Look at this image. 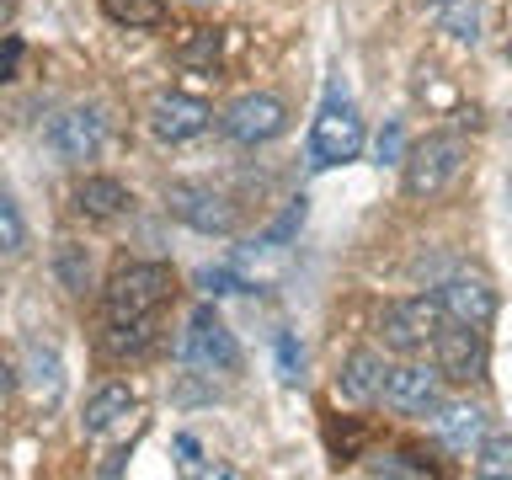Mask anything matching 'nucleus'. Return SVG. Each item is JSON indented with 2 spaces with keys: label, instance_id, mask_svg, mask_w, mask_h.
<instances>
[{
  "label": "nucleus",
  "instance_id": "nucleus-1",
  "mask_svg": "<svg viewBox=\"0 0 512 480\" xmlns=\"http://www.w3.org/2000/svg\"><path fill=\"white\" fill-rule=\"evenodd\" d=\"M176 299V272L166 262H123L102 288V315L134 320V315H160Z\"/></svg>",
  "mask_w": 512,
  "mask_h": 480
},
{
  "label": "nucleus",
  "instance_id": "nucleus-2",
  "mask_svg": "<svg viewBox=\"0 0 512 480\" xmlns=\"http://www.w3.org/2000/svg\"><path fill=\"white\" fill-rule=\"evenodd\" d=\"M406 176H400V187H406V198H443L448 187L459 182V171H464V139L454 134H427L422 144H411L406 150Z\"/></svg>",
  "mask_w": 512,
  "mask_h": 480
},
{
  "label": "nucleus",
  "instance_id": "nucleus-3",
  "mask_svg": "<svg viewBox=\"0 0 512 480\" xmlns=\"http://www.w3.org/2000/svg\"><path fill=\"white\" fill-rule=\"evenodd\" d=\"M176 358H182L192 374H235L240 368V347H235V336H230V326L208 310H192V320H187V331H182V342H176Z\"/></svg>",
  "mask_w": 512,
  "mask_h": 480
},
{
  "label": "nucleus",
  "instance_id": "nucleus-4",
  "mask_svg": "<svg viewBox=\"0 0 512 480\" xmlns=\"http://www.w3.org/2000/svg\"><path fill=\"white\" fill-rule=\"evenodd\" d=\"M448 326L438 294H422V299H395L379 310V336L390 352H416V347H432V336Z\"/></svg>",
  "mask_w": 512,
  "mask_h": 480
},
{
  "label": "nucleus",
  "instance_id": "nucleus-5",
  "mask_svg": "<svg viewBox=\"0 0 512 480\" xmlns=\"http://www.w3.org/2000/svg\"><path fill=\"white\" fill-rule=\"evenodd\" d=\"M166 214L182 219L187 230H198V235H235V224H240V208L208 182H171L166 187Z\"/></svg>",
  "mask_w": 512,
  "mask_h": 480
},
{
  "label": "nucleus",
  "instance_id": "nucleus-6",
  "mask_svg": "<svg viewBox=\"0 0 512 480\" xmlns=\"http://www.w3.org/2000/svg\"><path fill=\"white\" fill-rule=\"evenodd\" d=\"M363 150V118L352 102H326L320 107V118L310 128V166L326 171V166H347V160H358Z\"/></svg>",
  "mask_w": 512,
  "mask_h": 480
},
{
  "label": "nucleus",
  "instance_id": "nucleus-7",
  "mask_svg": "<svg viewBox=\"0 0 512 480\" xmlns=\"http://www.w3.org/2000/svg\"><path fill=\"white\" fill-rule=\"evenodd\" d=\"M219 128H224V139L251 144L256 150V144L278 139L288 128V102L272 96V91H246V96H235V102L219 112Z\"/></svg>",
  "mask_w": 512,
  "mask_h": 480
},
{
  "label": "nucleus",
  "instance_id": "nucleus-8",
  "mask_svg": "<svg viewBox=\"0 0 512 480\" xmlns=\"http://www.w3.org/2000/svg\"><path fill=\"white\" fill-rule=\"evenodd\" d=\"M107 144V118L102 107H64L54 123H48V150H54L64 166H86V160L102 155Z\"/></svg>",
  "mask_w": 512,
  "mask_h": 480
},
{
  "label": "nucleus",
  "instance_id": "nucleus-9",
  "mask_svg": "<svg viewBox=\"0 0 512 480\" xmlns=\"http://www.w3.org/2000/svg\"><path fill=\"white\" fill-rule=\"evenodd\" d=\"M486 336L475 326H459V320H448V326L432 336V368L448 379V384H470V379H486Z\"/></svg>",
  "mask_w": 512,
  "mask_h": 480
},
{
  "label": "nucleus",
  "instance_id": "nucleus-10",
  "mask_svg": "<svg viewBox=\"0 0 512 480\" xmlns=\"http://www.w3.org/2000/svg\"><path fill=\"white\" fill-rule=\"evenodd\" d=\"M208 123H214V107L203 102V96H187V91H160L150 102V134L160 144H192L208 134Z\"/></svg>",
  "mask_w": 512,
  "mask_h": 480
},
{
  "label": "nucleus",
  "instance_id": "nucleus-11",
  "mask_svg": "<svg viewBox=\"0 0 512 480\" xmlns=\"http://www.w3.org/2000/svg\"><path fill=\"white\" fill-rule=\"evenodd\" d=\"M384 406L400 416H432L443 406V374L422 363H400L384 374Z\"/></svg>",
  "mask_w": 512,
  "mask_h": 480
},
{
  "label": "nucleus",
  "instance_id": "nucleus-12",
  "mask_svg": "<svg viewBox=\"0 0 512 480\" xmlns=\"http://www.w3.org/2000/svg\"><path fill=\"white\" fill-rule=\"evenodd\" d=\"M438 304H443L448 320H459V326H475V331H486L491 320H496V288L480 278V272H454V278H443Z\"/></svg>",
  "mask_w": 512,
  "mask_h": 480
},
{
  "label": "nucleus",
  "instance_id": "nucleus-13",
  "mask_svg": "<svg viewBox=\"0 0 512 480\" xmlns=\"http://www.w3.org/2000/svg\"><path fill=\"white\" fill-rule=\"evenodd\" d=\"M432 427H438V443L459 459H475V448L486 443V411L470 406V400H443L432 411Z\"/></svg>",
  "mask_w": 512,
  "mask_h": 480
},
{
  "label": "nucleus",
  "instance_id": "nucleus-14",
  "mask_svg": "<svg viewBox=\"0 0 512 480\" xmlns=\"http://www.w3.org/2000/svg\"><path fill=\"white\" fill-rule=\"evenodd\" d=\"M134 416H139V395L128 390V384H102V390L86 400V411H80V432H86V438H112V432H123Z\"/></svg>",
  "mask_w": 512,
  "mask_h": 480
},
{
  "label": "nucleus",
  "instance_id": "nucleus-15",
  "mask_svg": "<svg viewBox=\"0 0 512 480\" xmlns=\"http://www.w3.org/2000/svg\"><path fill=\"white\" fill-rule=\"evenodd\" d=\"M128 187L118 182V176H80L75 192H70V208L86 224H118L128 214Z\"/></svg>",
  "mask_w": 512,
  "mask_h": 480
},
{
  "label": "nucleus",
  "instance_id": "nucleus-16",
  "mask_svg": "<svg viewBox=\"0 0 512 480\" xmlns=\"http://www.w3.org/2000/svg\"><path fill=\"white\" fill-rule=\"evenodd\" d=\"M384 358L379 352H368V347H358V352H347L342 358V374H336V395L347 400V406H374V400L384 395Z\"/></svg>",
  "mask_w": 512,
  "mask_h": 480
},
{
  "label": "nucleus",
  "instance_id": "nucleus-17",
  "mask_svg": "<svg viewBox=\"0 0 512 480\" xmlns=\"http://www.w3.org/2000/svg\"><path fill=\"white\" fill-rule=\"evenodd\" d=\"M102 352L107 358H144L160 342V315H134V320H112L102 315Z\"/></svg>",
  "mask_w": 512,
  "mask_h": 480
},
{
  "label": "nucleus",
  "instance_id": "nucleus-18",
  "mask_svg": "<svg viewBox=\"0 0 512 480\" xmlns=\"http://www.w3.org/2000/svg\"><path fill=\"white\" fill-rule=\"evenodd\" d=\"M171 59L182 64V70H219L224 59V32L208 27V22H192L171 38Z\"/></svg>",
  "mask_w": 512,
  "mask_h": 480
},
{
  "label": "nucleus",
  "instance_id": "nucleus-19",
  "mask_svg": "<svg viewBox=\"0 0 512 480\" xmlns=\"http://www.w3.org/2000/svg\"><path fill=\"white\" fill-rule=\"evenodd\" d=\"M22 379L32 384V395H38L43 406H54L59 390H64V363H59L48 347H32V352H27V363H22Z\"/></svg>",
  "mask_w": 512,
  "mask_h": 480
},
{
  "label": "nucleus",
  "instance_id": "nucleus-20",
  "mask_svg": "<svg viewBox=\"0 0 512 480\" xmlns=\"http://www.w3.org/2000/svg\"><path fill=\"white\" fill-rule=\"evenodd\" d=\"M102 16L112 27H128V32L160 27L166 22V0H102Z\"/></svg>",
  "mask_w": 512,
  "mask_h": 480
},
{
  "label": "nucleus",
  "instance_id": "nucleus-21",
  "mask_svg": "<svg viewBox=\"0 0 512 480\" xmlns=\"http://www.w3.org/2000/svg\"><path fill=\"white\" fill-rule=\"evenodd\" d=\"M54 272H59V283L70 288V294H86L91 288V251L80 246V240H59L54 246Z\"/></svg>",
  "mask_w": 512,
  "mask_h": 480
},
{
  "label": "nucleus",
  "instance_id": "nucleus-22",
  "mask_svg": "<svg viewBox=\"0 0 512 480\" xmlns=\"http://www.w3.org/2000/svg\"><path fill=\"white\" fill-rule=\"evenodd\" d=\"M432 6H438V27L454 43H475L480 38V6L475 0H432Z\"/></svg>",
  "mask_w": 512,
  "mask_h": 480
},
{
  "label": "nucleus",
  "instance_id": "nucleus-23",
  "mask_svg": "<svg viewBox=\"0 0 512 480\" xmlns=\"http://www.w3.org/2000/svg\"><path fill=\"white\" fill-rule=\"evenodd\" d=\"M475 470L486 475V480H507L512 475V432H486V443L475 448Z\"/></svg>",
  "mask_w": 512,
  "mask_h": 480
},
{
  "label": "nucleus",
  "instance_id": "nucleus-24",
  "mask_svg": "<svg viewBox=\"0 0 512 480\" xmlns=\"http://www.w3.org/2000/svg\"><path fill=\"white\" fill-rule=\"evenodd\" d=\"M22 251H27V219L11 192H0V256H22Z\"/></svg>",
  "mask_w": 512,
  "mask_h": 480
},
{
  "label": "nucleus",
  "instance_id": "nucleus-25",
  "mask_svg": "<svg viewBox=\"0 0 512 480\" xmlns=\"http://www.w3.org/2000/svg\"><path fill=\"white\" fill-rule=\"evenodd\" d=\"M363 443H368V427L363 422H352V416H347V422L342 427H326V448H331V459L336 464H352V459H358L363 454Z\"/></svg>",
  "mask_w": 512,
  "mask_h": 480
},
{
  "label": "nucleus",
  "instance_id": "nucleus-26",
  "mask_svg": "<svg viewBox=\"0 0 512 480\" xmlns=\"http://www.w3.org/2000/svg\"><path fill=\"white\" fill-rule=\"evenodd\" d=\"M22 64H27V43L22 38H0V86H11V80H22Z\"/></svg>",
  "mask_w": 512,
  "mask_h": 480
},
{
  "label": "nucleus",
  "instance_id": "nucleus-27",
  "mask_svg": "<svg viewBox=\"0 0 512 480\" xmlns=\"http://www.w3.org/2000/svg\"><path fill=\"white\" fill-rule=\"evenodd\" d=\"M374 155H379V166H384V160H406V139H400V123H384V134L374 139Z\"/></svg>",
  "mask_w": 512,
  "mask_h": 480
},
{
  "label": "nucleus",
  "instance_id": "nucleus-28",
  "mask_svg": "<svg viewBox=\"0 0 512 480\" xmlns=\"http://www.w3.org/2000/svg\"><path fill=\"white\" fill-rule=\"evenodd\" d=\"M299 224H304V198H294V203L283 208V219H278V224H272V230H267V240H272V246H278V240H288V235L299 230Z\"/></svg>",
  "mask_w": 512,
  "mask_h": 480
},
{
  "label": "nucleus",
  "instance_id": "nucleus-29",
  "mask_svg": "<svg viewBox=\"0 0 512 480\" xmlns=\"http://www.w3.org/2000/svg\"><path fill=\"white\" fill-rule=\"evenodd\" d=\"M278 374L294 384L299 379V347H294V336H278Z\"/></svg>",
  "mask_w": 512,
  "mask_h": 480
},
{
  "label": "nucleus",
  "instance_id": "nucleus-30",
  "mask_svg": "<svg viewBox=\"0 0 512 480\" xmlns=\"http://www.w3.org/2000/svg\"><path fill=\"white\" fill-rule=\"evenodd\" d=\"M11 390H16V363L0 358V395H11Z\"/></svg>",
  "mask_w": 512,
  "mask_h": 480
},
{
  "label": "nucleus",
  "instance_id": "nucleus-31",
  "mask_svg": "<svg viewBox=\"0 0 512 480\" xmlns=\"http://www.w3.org/2000/svg\"><path fill=\"white\" fill-rule=\"evenodd\" d=\"M16 6H22V0H0V32L11 27V16H16Z\"/></svg>",
  "mask_w": 512,
  "mask_h": 480
},
{
  "label": "nucleus",
  "instance_id": "nucleus-32",
  "mask_svg": "<svg viewBox=\"0 0 512 480\" xmlns=\"http://www.w3.org/2000/svg\"><path fill=\"white\" fill-rule=\"evenodd\" d=\"M192 6H214V0H192Z\"/></svg>",
  "mask_w": 512,
  "mask_h": 480
},
{
  "label": "nucleus",
  "instance_id": "nucleus-33",
  "mask_svg": "<svg viewBox=\"0 0 512 480\" xmlns=\"http://www.w3.org/2000/svg\"><path fill=\"white\" fill-rule=\"evenodd\" d=\"M507 64H512V43H507Z\"/></svg>",
  "mask_w": 512,
  "mask_h": 480
}]
</instances>
